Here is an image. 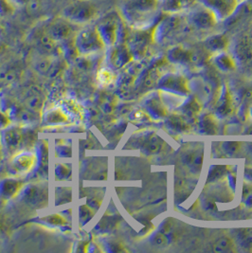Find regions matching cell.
<instances>
[{
    "label": "cell",
    "mask_w": 252,
    "mask_h": 253,
    "mask_svg": "<svg viewBox=\"0 0 252 253\" xmlns=\"http://www.w3.org/2000/svg\"><path fill=\"white\" fill-rule=\"evenodd\" d=\"M161 0H128L124 11L127 20L137 27H145L156 17Z\"/></svg>",
    "instance_id": "cell-1"
},
{
    "label": "cell",
    "mask_w": 252,
    "mask_h": 253,
    "mask_svg": "<svg viewBox=\"0 0 252 253\" xmlns=\"http://www.w3.org/2000/svg\"><path fill=\"white\" fill-rule=\"evenodd\" d=\"M37 161V157L33 152H19L12 156L8 164L9 173L14 176H20L30 173Z\"/></svg>",
    "instance_id": "cell-2"
},
{
    "label": "cell",
    "mask_w": 252,
    "mask_h": 253,
    "mask_svg": "<svg viewBox=\"0 0 252 253\" xmlns=\"http://www.w3.org/2000/svg\"><path fill=\"white\" fill-rule=\"evenodd\" d=\"M96 8L90 2L78 1L68 7L65 11V16L73 22L85 23L96 16Z\"/></svg>",
    "instance_id": "cell-3"
},
{
    "label": "cell",
    "mask_w": 252,
    "mask_h": 253,
    "mask_svg": "<svg viewBox=\"0 0 252 253\" xmlns=\"http://www.w3.org/2000/svg\"><path fill=\"white\" fill-rule=\"evenodd\" d=\"M201 5L210 9L217 16L218 20H225L237 11L240 0H198Z\"/></svg>",
    "instance_id": "cell-4"
},
{
    "label": "cell",
    "mask_w": 252,
    "mask_h": 253,
    "mask_svg": "<svg viewBox=\"0 0 252 253\" xmlns=\"http://www.w3.org/2000/svg\"><path fill=\"white\" fill-rule=\"evenodd\" d=\"M103 46V39L97 29L87 28L82 31L77 37V46L82 53H92L100 50Z\"/></svg>",
    "instance_id": "cell-5"
},
{
    "label": "cell",
    "mask_w": 252,
    "mask_h": 253,
    "mask_svg": "<svg viewBox=\"0 0 252 253\" xmlns=\"http://www.w3.org/2000/svg\"><path fill=\"white\" fill-rule=\"evenodd\" d=\"M190 18L195 26L201 29H210L214 27L219 21L214 12H211L203 5L191 12Z\"/></svg>",
    "instance_id": "cell-6"
},
{
    "label": "cell",
    "mask_w": 252,
    "mask_h": 253,
    "mask_svg": "<svg viewBox=\"0 0 252 253\" xmlns=\"http://www.w3.org/2000/svg\"><path fill=\"white\" fill-rule=\"evenodd\" d=\"M24 188L22 180L17 178H5L0 181V198L9 201L18 196Z\"/></svg>",
    "instance_id": "cell-7"
},
{
    "label": "cell",
    "mask_w": 252,
    "mask_h": 253,
    "mask_svg": "<svg viewBox=\"0 0 252 253\" xmlns=\"http://www.w3.org/2000/svg\"><path fill=\"white\" fill-rule=\"evenodd\" d=\"M23 141V131L18 127H10L3 133L2 142L10 153H15L19 150Z\"/></svg>",
    "instance_id": "cell-8"
},
{
    "label": "cell",
    "mask_w": 252,
    "mask_h": 253,
    "mask_svg": "<svg viewBox=\"0 0 252 253\" xmlns=\"http://www.w3.org/2000/svg\"><path fill=\"white\" fill-rule=\"evenodd\" d=\"M24 200L31 206L43 207L47 200L46 191L40 187L29 186L23 192Z\"/></svg>",
    "instance_id": "cell-9"
},
{
    "label": "cell",
    "mask_w": 252,
    "mask_h": 253,
    "mask_svg": "<svg viewBox=\"0 0 252 253\" xmlns=\"http://www.w3.org/2000/svg\"><path fill=\"white\" fill-rule=\"evenodd\" d=\"M44 95L38 89H31L30 92L26 96V98L24 99V104L27 107V109L35 113L41 111L44 105Z\"/></svg>",
    "instance_id": "cell-10"
},
{
    "label": "cell",
    "mask_w": 252,
    "mask_h": 253,
    "mask_svg": "<svg viewBox=\"0 0 252 253\" xmlns=\"http://www.w3.org/2000/svg\"><path fill=\"white\" fill-rule=\"evenodd\" d=\"M117 22L111 17L104 20L100 24V26L97 28L98 33L104 42H112L115 39V36L117 34Z\"/></svg>",
    "instance_id": "cell-11"
},
{
    "label": "cell",
    "mask_w": 252,
    "mask_h": 253,
    "mask_svg": "<svg viewBox=\"0 0 252 253\" xmlns=\"http://www.w3.org/2000/svg\"><path fill=\"white\" fill-rule=\"evenodd\" d=\"M195 1L198 0H164L162 7L166 12L175 13L193 6Z\"/></svg>",
    "instance_id": "cell-12"
},
{
    "label": "cell",
    "mask_w": 252,
    "mask_h": 253,
    "mask_svg": "<svg viewBox=\"0 0 252 253\" xmlns=\"http://www.w3.org/2000/svg\"><path fill=\"white\" fill-rule=\"evenodd\" d=\"M70 33H71V29H70L69 24L60 22V23L55 24L51 28L50 35L52 36V38L54 40H63V39L68 38Z\"/></svg>",
    "instance_id": "cell-13"
},
{
    "label": "cell",
    "mask_w": 252,
    "mask_h": 253,
    "mask_svg": "<svg viewBox=\"0 0 252 253\" xmlns=\"http://www.w3.org/2000/svg\"><path fill=\"white\" fill-rule=\"evenodd\" d=\"M115 74L109 69H100L97 73V82L99 83L100 85L103 87H106L110 84H112L115 81Z\"/></svg>",
    "instance_id": "cell-14"
},
{
    "label": "cell",
    "mask_w": 252,
    "mask_h": 253,
    "mask_svg": "<svg viewBox=\"0 0 252 253\" xmlns=\"http://www.w3.org/2000/svg\"><path fill=\"white\" fill-rule=\"evenodd\" d=\"M13 12V6L10 0H0V16L9 15Z\"/></svg>",
    "instance_id": "cell-15"
},
{
    "label": "cell",
    "mask_w": 252,
    "mask_h": 253,
    "mask_svg": "<svg viewBox=\"0 0 252 253\" xmlns=\"http://www.w3.org/2000/svg\"><path fill=\"white\" fill-rule=\"evenodd\" d=\"M62 222H65V221H64V219L62 218L61 216H59V215H53V216L48 217V223L49 224H53V225L65 224V223H62Z\"/></svg>",
    "instance_id": "cell-16"
},
{
    "label": "cell",
    "mask_w": 252,
    "mask_h": 253,
    "mask_svg": "<svg viewBox=\"0 0 252 253\" xmlns=\"http://www.w3.org/2000/svg\"><path fill=\"white\" fill-rule=\"evenodd\" d=\"M10 122L9 119L7 118V116L0 113V128H6L9 126Z\"/></svg>",
    "instance_id": "cell-17"
},
{
    "label": "cell",
    "mask_w": 252,
    "mask_h": 253,
    "mask_svg": "<svg viewBox=\"0 0 252 253\" xmlns=\"http://www.w3.org/2000/svg\"><path fill=\"white\" fill-rule=\"evenodd\" d=\"M7 228H8V226H7L6 219L3 217L2 214H0V234L5 232L7 230Z\"/></svg>",
    "instance_id": "cell-18"
},
{
    "label": "cell",
    "mask_w": 252,
    "mask_h": 253,
    "mask_svg": "<svg viewBox=\"0 0 252 253\" xmlns=\"http://www.w3.org/2000/svg\"><path fill=\"white\" fill-rule=\"evenodd\" d=\"M248 117H249V119L250 120H252V106L250 108V110H249V114H248Z\"/></svg>",
    "instance_id": "cell-19"
},
{
    "label": "cell",
    "mask_w": 252,
    "mask_h": 253,
    "mask_svg": "<svg viewBox=\"0 0 252 253\" xmlns=\"http://www.w3.org/2000/svg\"><path fill=\"white\" fill-rule=\"evenodd\" d=\"M2 142H1V139H0V161H1V159H2V144H1Z\"/></svg>",
    "instance_id": "cell-20"
},
{
    "label": "cell",
    "mask_w": 252,
    "mask_h": 253,
    "mask_svg": "<svg viewBox=\"0 0 252 253\" xmlns=\"http://www.w3.org/2000/svg\"><path fill=\"white\" fill-rule=\"evenodd\" d=\"M251 8L252 9V5H251Z\"/></svg>",
    "instance_id": "cell-21"
}]
</instances>
